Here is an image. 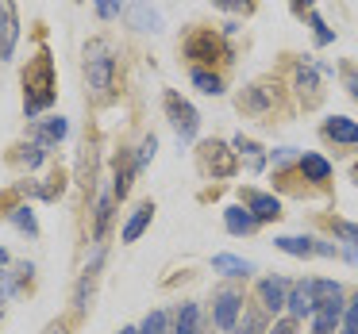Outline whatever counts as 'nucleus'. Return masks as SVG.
I'll list each match as a JSON object with an SVG mask.
<instances>
[{"instance_id": "obj_1", "label": "nucleus", "mask_w": 358, "mask_h": 334, "mask_svg": "<svg viewBox=\"0 0 358 334\" xmlns=\"http://www.w3.org/2000/svg\"><path fill=\"white\" fill-rule=\"evenodd\" d=\"M55 100V62L50 54H39L24 73V108L27 116H39L43 108H50Z\"/></svg>"}, {"instance_id": "obj_2", "label": "nucleus", "mask_w": 358, "mask_h": 334, "mask_svg": "<svg viewBox=\"0 0 358 334\" xmlns=\"http://www.w3.org/2000/svg\"><path fill=\"white\" fill-rule=\"evenodd\" d=\"M85 73H89V89H96V93H108V89H112L116 58L108 54L104 43H93V47L85 50Z\"/></svg>"}, {"instance_id": "obj_3", "label": "nucleus", "mask_w": 358, "mask_h": 334, "mask_svg": "<svg viewBox=\"0 0 358 334\" xmlns=\"http://www.w3.org/2000/svg\"><path fill=\"white\" fill-rule=\"evenodd\" d=\"M166 112H170L173 127H178L181 139H196V131H201V119H196V108L189 100H181L178 93H166Z\"/></svg>"}, {"instance_id": "obj_4", "label": "nucleus", "mask_w": 358, "mask_h": 334, "mask_svg": "<svg viewBox=\"0 0 358 334\" xmlns=\"http://www.w3.org/2000/svg\"><path fill=\"white\" fill-rule=\"evenodd\" d=\"M20 43V16L12 0H0V58H12Z\"/></svg>"}, {"instance_id": "obj_5", "label": "nucleus", "mask_w": 358, "mask_h": 334, "mask_svg": "<svg viewBox=\"0 0 358 334\" xmlns=\"http://www.w3.org/2000/svg\"><path fill=\"white\" fill-rule=\"evenodd\" d=\"M243 311V296L235 292V288H224V292H216V308H212V323L220 326V331H231L235 319H239Z\"/></svg>"}, {"instance_id": "obj_6", "label": "nucleus", "mask_w": 358, "mask_h": 334, "mask_svg": "<svg viewBox=\"0 0 358 334\" xmlns=\"http://www.w3.org/2000/svg\"><path fill=\"white\" fill-rule=\"evenodd\" d=\"M285 308H289V315H293V319H304V315L316 311V303H312V280H296V284L289 288Z\"/></svg>"}, {"instance_id": "obj_7", "label": "nucleus", "mask_w": 358, "mask_h": 334, "mask_svg": "<svg viewBox=\"0 0 358 334\" xmlns=\"http://www.w3.org/2000/svg\"><path fill=\"white\" fill-rule=\"evenodd\" d=\"M185 54H189V58H201V62H216L224 50H220V39H216L212 31H196L193 39L185 43Z\"/></svg>"}, {"instance_id": "obj_8", "label": "nucleus", "mask_w": 358, "mask_h": 334, "mask_svg": "<svg viewBox=\"0 0 358 334\" xmlns=\"http://www.w3.org/2000/svg\"><path fill=\"white\" fill-rule=\"evenodd\" d=\"M243 200H247V211L255 219H278L281 215V200L270 192H255V188H250V192H243Z\"/></svg>"}, {"instance_id": "obj_9", "label": "nucleus", "mask_w": 358, "mask_h": 334, "mask_svg": "<svg viewBox=\"0 0 358 334\" xmlns=\"http://www.w3.org/2000/svg\"><path fill=\"white\" fill-rule=\"evenodd\" d=\"M343 308L347 303H324V308H316L312 311V334H335V326H339V319H343Z\"/></svg>"}, {"instance_id": "obj_10", "label": "nucleus", "mask_w": 358, "mask_h": 334, "mask_svg": "<svg viewBox=\"0 0 358 334\" xmlns=\"http://www.w3.org/2000/svg\"><path fill=\"white\" fill-rule=\"evenodd\" d=\"M258 296H262L266 311H281L285 308V296H289V284L281 277H266L262 284H258Z\"/></svg>"}, {"instance_id": "obj_11", "label": "nucleus", "mask_w": 358, "mask_h": 334, "mask_svg": "<svg viewBox=\"0 0 358 334\" xmlns=\"http://www.w3.org/2000/svg\"><path fill=\"white\" fill-rule=\"evenodd\" d=\"M324 131H327V139L347 142V146H355V142H358V123H355V119H347V116H331L324 123Z\"/></svg>"}, {"instance_id": "obj_12", "label": "nucleus", "mask_w": 358, "mask_h": 334, "mask_svg": "<svg viewBox=\"0 0 358 334\" xmlns=\"http://www.w3.org/2000/svg\"><path fill=\"white\" fill-rule=\"evenodd\" d=\"M127 16H131V27H139V31H162V16L150 8L147 0H135Z\"/></svg>"}, {"instance_id": "obj_13", "label": "nucleus", "mask_w": 358, "mask_h": 334, "mask_svg": "<svg viewBox=\"0 0 358 334\" xmlns=\"http://www.w3.org/2000/svg\"><path fill=\"white\" fill-rule=\"evenodd\" d=\"M273 246H278L281 254H293V257L316 254V238H301V234H281V238H273Z\"/></svg>"}, {"instance_id": "obj_14", "label": "nucleus", "mask_w": 358, "mask_h": 334, "mask_svg": "<svg viewBox=\"0 0 358 334\" xmlns=\"http://www.w3.org/2000/svg\"><path fill=\"white\" fill-rule=\"evenodd\" d=\"M212 269L224 273V277H247L255 265L243 261V257H235V254H216V257H212Z\"/></svg>"}, {"instance_id": "obj_15", "label": "nucleus", "mask_w": 358, "mask_h": 334, "mask_svg": "<svg viewBox=\"0 0 358 334\" xmlns=\"http://www.w3.org/2000/svg\"><path fill=\"white\" fill-rule=\"evenodd\" d=\"M224 223H227V231H231V234H250L258 227V219L250 215L247 208H227L224 211Z\"/></svg>"}, {"instance_id": "obj_16", "label": "nucleus", "mask_w": 358, "mask_h": 334, "mask_svg": "<svg viewBox=\"0 0 358 334\" xmlns=\"http://www.w3.org/2000/svg\"><path fill=\"white\" fill-rule=\"evenodd\" d=\"M173 334H201V308H196V303H181Z\"/></svg>"}, {"instance_id": "obj_17", "label": "nucleus", "mask_w": 358, "mask_h": 334, "mask_svg": "<svg viewBox=\"0 0 358 334\" xmlns=\"http://www.w3.org/2000/svg\"><path fill=\"white\" fill-rule=\"evenodd\" d=\"M150 215H155V208H150V204H143V208L124 223V242H135V238H139V234L150 227Z\"/></svg>"}, {"instance_id": "obj_18", "label": "nucleus", "mask_w": 358, "mask_h": 334, "mask_svg": "<svg viewBox=\"0 0 358 334\" xmlns=\"http://www.w3.org/2000/svg\"><path fill=\"white\" fill-rule=\"evenodd\" d=\"M301 173L308 181H327V177H331V162H327V158H320V154H304L301 158Z\"/></svg>"}, {"instance_id": "obj_19", "label": "nucleus", "mask_w": 358, "mask_h": 334, "mask_svg": "<svg viewBox=\"0 0 358 334\" xmlns=\"http://www.w3.org/2000/svg\"><path fill=\"white\" fill-rule=\"evenodd\" d=\"M343 300V288L335 280H312V303L324 308V303H339Z\"/></svg>"}, {"instance_id": "obj_20", "label": "nucleus", "mask_w": 358, "mask_h": 334, "mask_svg": "<svg viewBox=\"0 0 358 334\" xmlns=\"http://www.w3.org/2000/svg\"><path fill=\"white\" fill-rule=\"evenodd\" d=\"M193 85L201 89V93H208V96L224 93V85H220V77H216V73H208V70H193Z\"/></svg>"}, {"instance_id": "obj_21", "label": "nucleus", "mask_w": 358, "mask_h": 334, "mask_svg": "<svg viewBox=\"0 0 358 334\" xmlns=\"http://www.w3.org/2000/svg\"><path fill=\"white\" fill-rule=\"evenodd\" d=\"M262 331H266V319L258 315V311H247V315H243V323L231 326V334H262Z\"/></svg>"}, {"instance_id": "obj_22", "label": "nucleus", "mask_w": 358, "mask_h": 334, "mask_svg": "<svg viewBox=\"0 0 358 334\" xmlns=\"http://www.w3.org/2000/svg\"><path fill=\"white\" fill-rule=\"evenodd\" d=\"M235 150H239V154H250V162H255V169H262V146H255V142L250 139H243V135H235Z\"/></svg>"}, {"instance_id": "obj_23", "label": "nucleus", "mask_w": 358, "mask_h": 334, "mask_svg": "<svg viewBox=\"0 0 358 334\" xmlns=\"http://www.w3.org/2000/svg\"><path fill=\"white\" fill-rule=\"evenodd\" d=\"M139 334H166V311H150V315L143 319Z\"/></svg>"}, {"instance_id": "obj_24", "label": "nucleus", "mask_w": 358, "mask_h": 334, "mask_svg": "<svg viewBox=\"0 0 358 334\" xmlns=\"http://www.w3.org/2000/svg\"><path fill=\"white\" fill-rule=\"evenodd\" d=\"M212 158H216V169L220 173H231V158H227V146H220V142H212Z\"/></svg>"}, {"instance_id": "obj_25", "label": "nucleus", "mask_w": 358, "mask_h": 334, "mask_svg": "<svg viewBox=\"0 0 358 334\" xmlns=\"http://www.w3.org/2000/svg\"><path fill=\"white\" fill-rule=\"evenodd\" d=\"M62 135H66V119H62V116H58V119H50V123L43 127V139H47V142L62 139Z\"/></svg>"}, {"instance_id": "obj_26", "label": "nucleus", "mask_w": 358, "mask_h": 334, "mask_svg": "<svg viewBox=\"0 0 358 334\" xmlns=\"http://www.w3.org/2000/svg\"><path fill=\"white\" fill-rule=\"evenodd\" d=\"M343 319H347V334H358V296H355V303L343 308Z\"/></svg>"}, {"instance_id": "obj_27", "label": "nucleus", "mask_w": 358, "mask_h": 334, "mask_svg": "<svg viewBox=\"0 0 358 334\" xmlns=\"http://www.w3.org/2000/svg\"><path fill=\"white\" fill-rule=\"evenodd\" d=\"M120 4H124V0H96V16L101 20H112L120 12Z\"/></svg>"}, {"instance_id": "obj_28", "label": "nucleus", "mask_w": 358, "mask_h": 334, "mask_svg": "<svg viewBox=\"0 0 358 334\" xmlns=\"http://www.w3.org/2000/svg\"><path fill=\"white\" fill-rule=\"evenodd\" d=\"M16 227H20V231H27V234L39 231V227H35V215H31L27 208H20V211H16Z\"/></svg>"}, {"instance_id": "obj_29", "label": "nucleus", "mask_w": 358, "mask_h": 334, "mask_svg": "<svg viewBox=\"0 0 358 334\" xmlns=\"http://www.w3.org/2000/svg\"><path fill=\"white\" fill-rule=\"evenodd\" d=\"M139 150H143V154H139V162H135V169H143V165H147V162H150V158H155V150H158V142H155V135H150V139H147V142H143V146H139Z\"/></svg>"}, {"instance_id": "obj_30", "label": "nucleus", "mask_w": 358, "mask_h": 334, "mask_svg": "<svg viewBox=\"0 0 358 334\" xmlns=\"http://www.w3.org/2000/svg\"><path fill=\"white\" fill-rule=\"evenodd\" d=\"M212 4L224 12H250V0H212Z\"/></svg>"}, {"instance_id": "obj_31", "label": "nucleus", "mask_w": 358, "mask_h": 334, "mask_svg": "<svg viewBox=\"0 0 358 334\" xmlns=\"http://www.w3.org/2000/svg\"><path fill=\"white\" fill-rule=\"evenodd\" d=\"M308 24L316 27V43H331V39H335V35H331V31H327V27H324V20H320L316 12H312V16H308Z\"/></svg>"}, {"instance_id": "obj_32", "label": "nucleus", "mask_w": 358, "mask_h": 334, "mask_svg": "<svg viewBox=\"0 0 358 334\" xmlns=\"http://www.w3.org/2000/svg\"><path fill=\"white\" fill-rule=\"evenodd\" d=\"M108 211H112V200H101V208H96V234H101L104 223H108Z\"/></svg>"}, {"instance_id": "obj_33", "label": "nucleus", "mask_w": 358, "mask_h": 334, "mask_svg": "<svg viewBox=\"0 0 358 334\" xmlns=\"http://www.w3.org/2000/svg\"><path fill=\"white\" fill-rule=\"evenodd\" d=\"M335 231L343 234V238H350L358 246V223H335Z\"/></svg>"}, {"instance_id": "obj_34", "label": "nucleus", "mask_w": 358, "mask_h": 334, "mask_svg": "<svg viewBox=\"0 0 358 334\" xmlns=\"http://www.w3.org/2000/svg\"><path fill=\"white\" fill-rule=\"evenodd\" d=\"M270 334H296V323H293V319H281V323H273Z\"/></svg>"}, {"instance_id": "obj_35", "label": "nucleus", "mask_w": 358, "mask_h": 334, "mask_svg": "<svg viewBox=\"0 0 358 334\" xmlns=\"http://www.w3.org/2000/svg\"><path fill=\"white\" fill-rule=\"evenodd\" d=\"M296 81H301V89H316V73H312V70H301V77H296Z\"/></svg>"}, {"instance_id": "obj_36", "label": "nucleus", "mask_w": 358, "mask_h": 334, "mask_svg": "<svg viewBox=\"0 0 358 334\" xmlns=\"http://www.w3.org/2000/svg\"><path fill=\"white\" fill-rule=\"evenodd\" d=\"M289 158H293V150H278V154H273V165H285Z\"/></svg>"}, {"instance_id": "obj_37", "label": "nucleus", "mask_w": 358, "mask_h": 334, "mask_svg": "<svg viewBox=\"0 0 358 334\" xmlns=\"http://www.w3.org/2000/svg\"><path fill=\"white\" fill-rule=\"evenodd\" d=\"M47 334H66V326H62V323H55V326H47Z\"/></svg>"}, {"instance_id": "obj_38", "label": "nucleus", "mask_w": 358, "mask_h": 334, "mask_svg": "<svg viewBox=\"0 0 358 334\" xmlns=\"http://www.w3.org/2000/svg\"><path fill=\"white\" fill-rule=\"evenodd\" d=\"M293 4H296V8H308V4H312V0H293Z\"/></svg>"}, {"instance_id": "obj_39", "label": "nucleus", "mask_w": 358, "mask_h": 334, "mask_svg": "<svg viewBox=\"0 0 358 334\" xmlns=\"http://www.w3.org/2000/svg\"><path fill=\"white\" fill-rule=\"evenodd\" d=\"M4 261H8V250H0V265H4Z\"/></svg>"}, {"instance_id": "obj_40", "label": "nucleus", "mask_w": 358, "mask_h": 334, "mask_svg": "<svg viewBox=\"0 0 358 334\" xmlns=\"http://www.w3.org/2000/svg\"><path fill=\"white\" fill-rule=\"evenodd\" d=\"M120 334H139V331H131V326H124V331H120Z\"/></svg>"}, {"instance_id": "obj_41", "label": "nucleus", "mask_w": 358, "mask_h": 334, "mask_svg": "<svg viewBox=\"0 0 358 334\" xmlns=\"http://www.w3.org/2000/svg\"><path fill=\"white\" fill-rule=\"evenodd\" d=\"M350 89H355V96H358V81H350Z\"/></svg>"}, {"instance_id": "obj_42", "label": "nucleus", "mask_w": 358, "mask_h": 334, "mask_svg": "<svg viewBox=\"0 0 358 334\" xmlns=\"http://www.w3.org/2000/svg\"><path fill=\"white\" fill-rule=\"evenodd\" d=\"M355 173H358V169H355Z\"/></svg>"}]
</instances>
